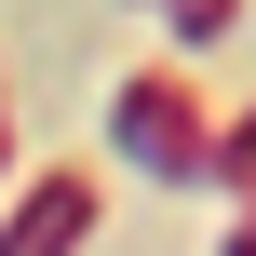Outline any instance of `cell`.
<instances>
[{
  "mask_svg": "<svg viewBox=\"0 0 256 256\" xmlns=\"http://www.w3.org/2000/svg\"><path fill=\"white\" fill-rule=\"evenodd\" d=\"M108 148H122L135 176H162V189H189V176L216 162V108L189 94V68H135V81L108 94Z\"/></svg>",
  "mask_w": 256,
  "mask_h": 256,
  "instance_id": "cell-1",
  "label": "cell"
},
{
  "mask_svg": "<svg viewBox=\"0 0 256 256\" xmlns=\"http://www.w3.org/2000/svg\"><path fill=\"white\" fill-rule=\"evenodd\" d=\"M81 243H94V176L81 162H40L14 189V216H0V256H81Z\"/></svg>",
  "mask_w": 256,
  "mask_h": 256,
  "instance_id": "cell-2",
  "label": "cell"
},
{
  "mask_svg": "<svg viewBox=\"0 0 256 256\" xmlns=\"http://www.w3.org/2000/svg\"><path fill=\"white\" fill-rule=\"evenodd\" d=\"M202 176H216L230 202H256V94L230 108V122H216V162H202Z\"/></svg>",
  "mask_w": 256,
  "mask_h": 256,
  "instance_id": "cell-3",
  "label": "cell"
},
{
  "mask_svg": "<svg viewBox=\"0 0 256 256\" xmlns=\"http://www.w3.org/2000/svg\"><path fill=\"white\" fill-rule=\"evenodd\" d=\"M216 256H256V202H243V216H230V243H216Z\"/></svg>",
  "mask_w": 256,
  "mask_h": 256,
  "instance_id": "cell-4",
  "label": "cell"
},
{
  "mask_svg": "<svg viewBox=\"0 0 256 256\" xmlns=\"http://www.w3.org/2000/svg\"><path fill=\"white\" fill-rule=\"evenodd\" d=\"M0 162H14V108H0Z\"/></svg>",
  "mask_w": 256,
  "mask_h": 256,
  "instance_id": "cell-5",
  "label": "cell"
}]
</instances>
